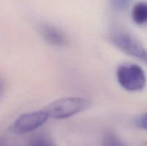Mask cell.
<instances>
[{"label":"cell","instance_id":"obj_1","mask_svg":"<svg viewBox=\"0 0 147 146\" xmlns=\"http://www.w3.org/2000/svg\"><path fill=\"white\" fill-rule=\"evenodd\" d=\"M90 105V102L88 99L70 97L58 99L50 103L43 110L50 118L63 120L84 111Z\"/></svg>","mask_w":147,"mask_h":146},{"label":"cell","instance_id":"obj_2","mask_svg":"<svg viewBox=\"0 0 147 146\" xmlns=\"http://www.w3.org/2000/svg\"><path fill=\"white\" fill-rule=\"evenodd\" d=\"M116 77L119 84L127 91H140L146 87V74L137 64H121L118 67Z\"/></svg>","mask_w":147,"mask_h":146},{"label":"cell","instance_id":"obj_3","mask_svg":"<svg viewBox=\"0 0 147 146\" xmlns=\"http://www.w3.org/2000/svg\"><path fill=\"white\" fill-rule=\"evenodd\" d=\"M110 40L125 54L147 64V50L130 33L123 30H115L111 33Z\"/></svg>","mask_w":147,"mask_h":146},{"label":"cell","instance_id":"obj_4","mask_svg":"<svg viewBox=\"0 0 147 146\" xmlns=\"http://www.w3.org/2000/svg\"><path fill=\"white\" fill-rule=\"evenodd\" d=\"M48 118V115L44 110L24 113L16 119L9 130L14 134H26L39 128L46 123Z\"/></svg>","mask_w":147,"mask_h":146},{"label":"cell","instance_id":"obj_5","mask_svg":"<svg viewBox=\"0 0 147 146\" xmlns=\"http://www.w3.org/2000/svg\"><path fill=\"white\" fill-rule=\"evenodd\" d=\"M40 32L42 37L50 45L63 47L67 45V37L65 33L51 24H43L40 27Z\"/></svg>","mask_w":147,"mask_h":146},{"label":"cell","instance_id":"obj_6","mask_svg":"<svg viewBox=\"0 0 147 146\" xmlns=\"http://www.w3.org/2000/svg\"><path fill=\"white\" fill-rule=\"evenodd\" d=\"M132 19L137 24L147 22V2L141 1L134 5L132 9Z\"/></svg>","mask_w":147,"mask_h":146},{"label":"cell","instance_id":"obj_7","mask_svg":"<svg viewBox=\"0 0 147 146\" xmlns=\"http://www.w3.org/2000/svg\"><path fill=\"white\" fill-rule=\"evenodd\" d=\"M133 0H110L112 10L116 12L124 11L130 7Z\"/></svg>","mask_w":147,"mask_h":146},{"label":"cell","instance_id":"obj_8","mask_svg":"<svg viewBox=\"0 0 147 146\" xmlns=\"http://www.w3.org/2000/svg\"><path fill=\"white\" fill-rule=\"evenodd\" d=\"M103 146H126L120 138L112 133H109L103 137Z\"/></svg>","mask_w":147,"mask_h":146},{"label":"cell","instance_id":"obj_9","mask_svg":"<svg viewBox=\"0 0 147 146\" xmlns=\"http://www.w3.org/2000/svg\"><path fill=\"white\" fill-rule=\"evenodd\" d=\"M136 125L139 128L147 131V112L136 120Z\"/></svg>","mask_w":147,"mask_h":146},{"label":"cell","instance_id":"obj_10","mask_svg":"<svg viewBox=\"0 0 147 146\" xmlns=\"http://www.w3.org/2000/svg\"><path fill=\"white\" fill-rule=\"evenodd\" d=\"M2 90H3V84H2V82H1V80H0V95H1Z\"/></svg>","mask_w":147,"mask_h":146},{"label":"cell","instance_id":"obj_11","mask_svg":"<svg viewBox=\"0 0 147 146\" xmlns=\"http://www.w3.org/2000/svg\"><path fill=\"white\" fill-rule=\"evenodd\" d=\"M54 146H55V145H54Z\"/></svg>","mask_w":147,"mask_h":146}]
</instances>
